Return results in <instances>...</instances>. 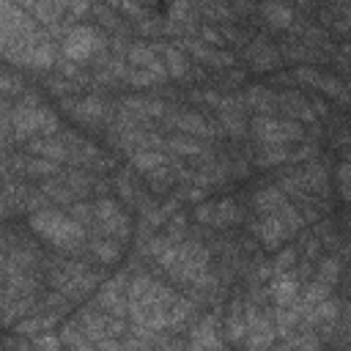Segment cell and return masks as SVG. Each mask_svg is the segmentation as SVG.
Wrapping results in <instances>:
<instances>
[{"mask_svg":"<svg viewBox=\"0 0 351 351\" xmlns=\"http://www.w3.org/2000/svg\"><path fill=\"white\" fill-rule=\"evenodd\" d=\"M30 228L44 241H49L52 247H58L63 252H77L85 244V228L71 214H63V211H55V208L33 211L30 214Z\"/></svg>","mask_w":351,"mask_h":351,"instance_id":"1","label":"cell"},{"mask_svg":"<svg viewBox=\"0 0 351 351\" xmlns=\"http://www.w3.org/2000/svg\"><path fill=\"white\" fill-rule=\"evenodd\" d=\"M11 129L14 134L22 140V137H30V134H55L58 132V118L52 115V110H47L36 96H25L19 99V104L11 110Z\"/></svg>","mask_w":351,"mask_h":351,"instance_id":"2","label":"cell"},{"mask_svg":"<svg viewBox=\"0 0 351 351\" xmlns=\"http://www.w3.org/2000/svg\"><path fill=\"white\" fill-rule=\"evenodd\" d=\"M252 134L263 145H285V143H296V140L304 137V132H302V126L296 121H291V118H269V115L252 118Z\"/></svg>","mask_w":351,"mask_h":351,"instance_id":"3","label":"cell"},{"mask_svg":"<svg viewBox=\"0 0 351 351\" xmlns=\"http://www.w3.org/2000/svg\"><path fill=\"white\" fill-rule=\"evenodd\" d=\"M52 285L58 288V293H63L69 299H80L96 285V274L88 271L82 263H63L52 274Z\"/></svg>","mask_w":351,"mask_h":351,"instance_id":"4","label":"cell"},{"mask_svg":"<svg viewBox=\"0 0 351 351\" xmlns=\"http://www.w3.org/2000/svg\"><path fill=\"white\" fill-rule=\"evenodd\" d=\"M104 47V38L93 30V27H71L66 36H63V55L69 60H85L90 58L96 49Z\"/></svg>","mask_w":351,"mask_h":351,"instance_id":"5","label":"cell"},{"mask_svg":"<svg viewBox=\"0 0 351 351\" xmlns=\"http://www.w3.org/2000/svg\"><path fill=\"white\" fill-rule=\"evenodd\" d=\"M93 208H96V225H99V230H101L104 236L123 239V236L129 233V219H126V214L118 208L115 200L101 197Z\"/></svg>","mask_w":351,"mask_h":351,"instance_id":"6","label":"cell"},{"mask_svg":"<svg viewBox=\"0 0 351 351\" xmlns=\"http://www.w3.org/2000/svg\"><path fill=\"white\" fill-rule=\"evenodd\" d=\"M252 233L261 239L263 247L274 250L282 239H288V236L293 233V225L285 222L280 214H261V219L252 222Z\"/></svg>","mask_w":351,"mask_h":351,"instance_id":"7","label":"cell"},{"mask_svg":"<svg viewBox=\"0 0 351 351\" xmlns=\"http://www.w3.org/2000/svg\"><path fill=\"white\" fill-rule=\"evenodd\" d=\"M63 107L69 110V115L71 118H77L80 123H99V121H104L107 118V112H110V104L107 101H101V99H96V96H90V99H77V101H63Z\"/></svg>","mask_w":351,"mask_h":351,"instance_id":"8","label":"cell"},{"mask_svg":"<svg viewBox=\"0 0 351 351\" xmlns=\"http://www.w3.org/2000/svg\"><path fill=\"white\" fill-rule=\"evenodd\" d=\"M195 217L206 225H217V228H225V225H233L239 219V208L233 200H219V203H206L195 211Z\"/></svg>","mask_w":351,"mask_h":351,"instance_id":"9","label":"cell"},{"mask_svg":"<svg viewBox=\"0 0 351 351\" xmlns=\"http://www.w3.org/2000/svg\"><path fill=\"white\" fill-rule=\"evenodd\" d=\"M126 282V277L123 274H118L115 280H110L104 288H101V293H99V307H104L110 315H123V313H129V296H123V285Z\"/></svg>","mask_w":351,"mask_h":351,"instance_id":"10","label":"cell"},{"mask_svg":"<svg viewBox=\"0 0 351 351\" xmlns=\"http://www.w3.org/2000/svg\"><path fill=\"white\" fill-rule=\"evenodd\" d=\"M296 77H299L302 82H310V85L318 88L321 93H329L332 99L348 101V90H346V85H343L340 80H335V77H324V74H318V71H313V69H304V66L296 69Z\"/></svg>","mask_w":351,"mask_h":351,"instance_id":"11","label":"cell"},{"mask_svg":"<svg viewBox=\"0 0 351 351\" xmlns=\"http://www.w3.org/2000/svg\"><path fill=\"white\" fill-rule=\"evenodd\" d=\"M52 63H55V49H52V44L47 38L33 44V47H27L22 52V58H19V66H30V69H49Z\"/></svg>","mask_w":351,"mask_h":351,"instance_id":"12","label":"cell"},{"mask_svg":"<svg viewBox=\"0 0 351 351\" xmlns=\"http://www.w3.org/2000/svg\"><path fill=\"white\" fill-rule=\"evenodd\" d=\"M247 58H250L252 69H258V71H271V69L280 66V55H277L266 41L250 44V47H247Z\"/></svg>","mask_w":351,"mask_h":351,"instance_id":"13","label":"cell"},{"mask_svg":"<svg viewBox=\"0 0 351 351\" xmlns=\"http://www.w3.org/2000/svg\"><path fill=\"white\" fill-rule=\"evenodd\" d=\"M167 123H170V126H176V129H181V132H186V134H195V137H211V134H214V132H211V126H208L200 115H195V112L167 115Z\"/></svg>","mask_w":351,"mask_h":351,"instance_id":"14","label":"cell"},{"mask_svg":"<svg viewBox=\"0 0 351 351\" xmlns=\"http://www.w3.org/2000/svg\"><path fill=\"white\" fill-rule=\"evenodd\" d=\"M27 151L36 154V156H47L52 162H69L71 159V148L60 140H33L27 145Z\"/></svg>","mask_w":351,"mask_h":351,"instance_id":"15","label":"cell"},{"mask_svg":"<svg viewBox=\"0 0 351 351\" xmlns=\"http://www.w3.org/2000/svg\"><path fill=\"white\" fill-rule=\"evenodd\" d=\"M296 296H299V282H296V277H291V274H277V280L271 282V299H274V304H293L296 302Z\"/></svg>","mask_w":351,"mask_h":351,"instance_id":"16","label":"cell"},{"mask_svg":"<svg viewBox=\"0 0 351 351\" xmlns=\"http://www.w3.org/2000/svg\"><path fill=\"white\" fill-rule=\"evenodd\" d=\"M252 203H255L258 214H274V211H277L282 203H288V200H285V195H282L277 186H263V189H255Z\"/></svg>","mask_w":351,"mask_h":351,"instance_id":"17","label":"cell"},{"mask_svg":"<svg viewBox=\"0 0 351 351\" xmlns=\"http://www.w3.org/2000/svg\"><path fill=\"white\" fill-rule=\"evenodd\" d=\"M261 14L266 16V22L271 25V27H291V22H293V14H291V8L288 5H282V3H277V0H269V3H263L261 5Z\"/></svg>","mask_w":351,"mask_h":351,"instance_id":"18","label":"cell"},{"mask_svg":"<svg viewBox=\"0 0 351 351\" xmlns=\"http://www.w3.org/2000/svg\"><path fill=\"white\" fill-rule=\"evenodd\" d=\"M132 165H134L137 170L151 173V170H156V167L167 165V156H165V154H159L156 148H137V151L132 154Z\"/></svg>","mask_w":351,"mask_h":351,"instance_id":"19","label":"cell"},{"mask_svg":"<svg viewBox=\"0 0 351 351\" xmlns=\"http://www.w3.org/2000/svg\"><path fill=\"white\" fill-rule=\"evenodd\" d=\"M189 346H192V348H217V346H222V340L214 335V315L203 318V324L195 329Z\"/></svg>","mask_w":351,"mask_h":351,"instance_id":"20","label":"cell"},{"mask_svg":"<svg viewBox=\"0 0 351 351\" xmlns=\"http://www.w3.org/2000/svg\"><path fill=\"white\" fill-rule=\"evenodd\" d=\"M90 252H93L101 263H112V261L121 255V244L112 241V236H101V239H93V241H90Z\"/></svg>","mask_w":351,"mask_h":351,"instance_id":"21","label":"cell"},{"mask_svg":"<svg viewBox=\"0 0 351 351\" xmlns=\"http://www.w3.org/2000/svg\"><path fill=\"white\" fill-rule=\"evenodd\" d=\"M19 170H25V173H30V176H38V178H44V176H55L58 173V162H52V159H47V156H30L27 162H19Z\"/></svg>","mask_w":351,"mask_h":351,"instance_id":"22","label":"cell"},{"mask_svg":"<svg viewBox=\"0 0 351 351\" xmlns=\"http://www.w3.org/2000/svg\"><path fill=\"white\" fill-rule=\"evenodd\" d=\"M195 315V302L184 299V296H176L173 304L167 307V318H170V326H181L184 321H189Z\"/></svg>","mask_w":351,"mask_h":351,"instance_id":"23","label":"cell"},{"mask_svg":"<svg viewBox=\"0 0 351 351\" xmlns=\"http://www.w3.org/2000/svg\"><path fill=\"white\" fill-rule=\"evenodd\" d=\"M247 101H250L255 110H261V112H271L274 104H277V96H274L271 90L261 88V85H252V88L247 90Z\"/></svg>","mask_w":351,"mask_h":351,"instance_id":"24","label":"cell"},{"mask_svg":"<svg viewBox=\"0 0 351 351\" xmlns=\"http://www.w3.org/2000/svg\"><path fill=\"white\" fill-rule=\"evenodd\" d=\"M186 49H192L197 58H203L206 63H214V66H230L233 63V55H228V52H211V49H206L200 41H186L184 44Z\"/></svg>","mask_w":351,"mask_h":351,"instance_id":"25","label":"cell"},{"mask_svg":"<svg viewBox=\"0 0 351 351\" xmlns=\"http://www.w3.org/2000/svg\"><path fill=\"white\" fill-rule=\"evenodd\" d=\"M277 101L288 110V115H299V118L313 121V110H310L307 99H302V96H296V93H285V96H277Z\"/></svg>","mask_w":351,"mask_h":351,"instance_id":"26","label":"cell"},{"mask_svg":"<svg viewBox=\"0 0 351 351\" xmlns=\"http://www.w3.org/2000/svg\"><path fill=\"white\" fill-rule=\"evenodd\" d=\"M41 192H47L52 200H58V203H71L74 197H77V192L60 178V181H47L44 186H41Z\"/></svg>","mask_w":351,"mask_h":351,"instance_id":"27","label":"cell"},{"mask_svg":"<svg viewBox=\"0 0 351 351\" xmlns=\"http://www.w3.org/2000/svg\"><path fill=\"white\" fill-rule=\"evenodd\" d=\"M167 148H170L173 154H181V156H200V154H206V148H203L200 143L186 140V137H170V140H167Z\"/></svg>","mask_w":351,"mask_h":351,"instance_id":"28","label":"cell"},{"mask_svg":"<svg viewBox=\"0 0 351 351\" xmlns=\"http://www.w3.org/2000/svg\"><path fill=\"white\" fill-rule=\"evenodd\" d=\"M165 66H167V71L173 77H186V71H189L186 69V58L173 47H165Z\"/></svg>","mask_w":351,"mask_h":351,"instance_id":"29","label":"cell"},{"mask_svg":"<svg viewBox=\"0 0 351 351\" xmlns=\"http://www.w3.org/2000/svg\"><path fill=\"white\" fill-rule=\"evenodd\" d=\"M71 217H74L82 228L96 225V208H93V206H88V203H77V206H71Z\"/></svg>","mask_w":351,"mask_h":351,"instance_id":"30","label":"cell"},{"mask_svg":"<svg viewBox=\"0 0 351 351\" xmlns=\"http://www.w3.org/2000/svg\"><path fill=\"white\" fill-rule=\"evenodd\" d=\"M291 154L288 151H282L280 145H269V151H263V154H258V165H263V167H269V165H277V162H285Z\"/></svg>","mask_w":351,"mask_h":351,"instance_id":"31","label":"cell"},{"mask_svg":"<svg viewBox=\"0 0 351 351\" xmlns=\"http://www.w3.org/2000/svg\"><path fill=\"white\" fill-rule=\"evenodd\" d=\"M148 181H151V186H154L156 192H165V189L170 186L173 176H170V170H165V165H162V167H156V170L148 173Z\"/></svg>","mask_w":351,"mask_h":351,"instance_id":"32","label":"cell"},{"mask_svg":"<svg viewBox=\"0 0 351 351\" xmlns=\"http://www.w3.org/2000/svg\"><path fill=\"white\" fill-rule=\"evenodd\" d=\"M337 274H340V263L337 261H324L321 263V271H318V280L326 282V285H335Z\"/></svg>","mask_w":351,"mask_h":351,"instance_id":"33","label":"cell"},{"mask_svg":"<svg viewBox=\"0 0 351 351\" xmlns=\"http://www.w3.org/2000/svg\"><path fill=\"white\" fill-rule=\"evenodd\" d=\"M49 324H52V318H33V321H22L19 326H16V332L19 335H33V332H47L49 329Z\"/></svg>","mask_w":351,"mask_h":351,"instance_id":"34","label":"cell"},{"mask_svg":"<svg viewBox=\"0 0 351 351\" xmlns=\"http://www.w3.org/2000/svg\"><path fill=\"white\" fill-rule=\"evenodd\" d=\"M222 123L230 134H244V121H241V112H222Z\"/></svg>","mask_w":351,"mask_h":351,"instance_id":"35","label":"cell"},{"mask_svg":"<svg viewBox=\"0 0 351 351\" xmlns=\"http://www.w3.org/2000/svg\"><path fill=\"white\" fill-rule=\"evenodd\" d=\"M293 261H296V252H293V250H285V252H280V255L274 258V271H277V274L288 271V269L293 266Z\"/></svg>","mask_w":351,"mask_h":351,"instance_id":"36","label":"cell"},{"mask_svg":"<svg viewBox=\"0 0 351 351\" xmlns=\"http://www.w3.org/2000/svg\"><path fill=\"white\" fill-rule=\"evenodd\" d=\"M337 181H340V186H343V195L351 197V162H343V165L337 167Z\"/></svg>","mask_w":351,"mask_h":351,"instance_id":"37","label":"cell"},{"mask_svg":"<svg viewBox=\"0 0 351 351\" xmlns=\"http://www.w3.org/2000/svg\"><path fill=\"white\" fill-rule=\"evenodd\" d=\"M186 11H189V0H176L170 5V19L173 22H186Z\"/></svg>","mask_w":351,"mask_h":351,"instance_id":"38","label":"cell"},{"mask_svg":"<svg viewBox=\"0 0 351 351\" xmlns=\"http://www.w3.org/2000/svg\"><path fill=\"white\" fill-rule=\"evenodd\" d=\"M60 343H63V340H58V337H36L30 346H33V348H58Z\"/></svg>","mask_w":351,"mask_h":351,"instance_id":"39","label":"cell"},{"mask_svg":"<svg viewBox=\"0 0 351 351\" xmlns=\"http://www.w3.org/2000/svg\"><path fill=\"white\" fill-rule=\"evenodd\" d=\"M285 346H288V348H293V346H302V348H315V346H318V340H315V337H296V340H288Z\"/></svg>","mask_w":351,"mask_h":351,"instance_id":"40","label":"cell"},{"mask_svg":"<svg viewBox=\"0 0 351 351\" xmlns=\"http://www.w3.org/2000/svg\"><path fill=\"white\" fill-rule=\"evenodd\" d=\"M118 5H121V8L126 11V14H134V16H143V8H140V3H137V0H121Z\"/></svg>","mask_w":351,"mask_h":351,"instance_id":"41","label":"cell"},{"mask_svg":"<svg viewBox=\"0 0 351 351\" xmlns=\"http://www.w3.org/2000/svg\"><path fill=\"white\" fill-rule=\"evenodd\" d=\"M203 36H206L208 41H217V44H222V38H219V33H214V30H203Z\"/></svg>","mask_w":351,"mask_h":351,"instance_id":"42","label":"cell"}]
</instances>
